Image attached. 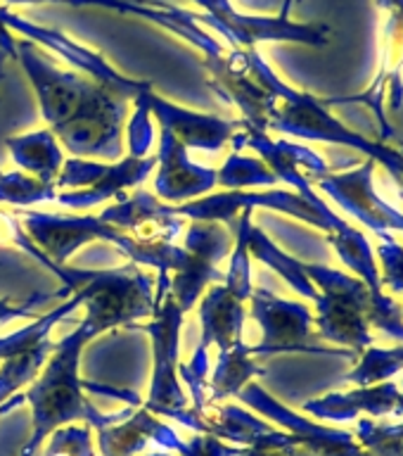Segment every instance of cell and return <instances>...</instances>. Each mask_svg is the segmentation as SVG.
<instances>
[{
    "mask_svg": "<svg viewBox=\"0 0 403 456\" xmlns=\"http://www.w3.org/2000/svg\"><path fill=\"white\" fill-rule=\"evenodd\" d=\"M238 456H311V452H306L294 435L273 428L270 433L262 435L249 447H242Z\"/></svg>",
    "mask_w": 403,
    "mask_h": 456,
    "instance_id": "obj_35",
    "label": "cell"
},
{
    "mask_svg": "<svg viewBox=\"0 0 403 456\" xmlns=\"http://www.w3.org/2000/svg\"><path fill=\"white\" fill-rule=\"evenodd\" d=\"M155 169V198L166 205H185L205 198L216 188V169L192 162L183 142L162 128Z\"/></svg>",
    "mask_w": 403,
    "mask_h": 456,
    "instance_id": "obj_18",
    "label": "cell"
},
{
    "mask_svg": "<svg viewBox=\"0 0 403 456\" xmlns=\"http://www.w3.org/2000/svg\"><path fill=\"white\" fill-rule=\"evenodd\" d=\"M356 442L370 456H403V423L361 419L356 423Z\"/></svg>",
    "mask_w": 403,
    "mask_h": 456,
    "instance_id": "obj_32",
    "label": "cell"
},
{
    "mask_svg": "<svg viewBox=\"0 0 403 456\" xmlns=\"http://www.w3.org/2000/svg\"><path fill=\"white\" fill-rule=\"evenodd\" d=\"M85 302V292L77 290L71 292L69 297L62 299V305H57L55 309H50L48 314H43L38 319H34L28 326L20 328V330H12V333L0 335V362L7 359V356L20 354V352H27V349L41 345V342L50 340V330L64 321L69 314H74L78 306Z\"/></svg>",
    "mask_w": 403,
    "mask_h": 456,
    "instance_id": "obj_28",
    "label": "cell"
},
{
    "mask_svg": "<svg viewBox=\"0 0 403 456\" xmlns=\"http://www.w3.org/2000/svg\"><path fill=\"white\" fill-rule=\"evenodd\" d=\"M380 256V278L383 285H390L391 292H403V245L394 238H383L377 245Z\"/></svg>",
    "mask_w": 403,
    "mask_h": 456,
    "instance_id": "obj_37",
    "label": "cell"
},
{
    "mask_svg": "<svg viewBox=\"0 0 403 456\" xmlns=\"http://www.w3.org/2000/svg\"><path fill=\"white\" fill-rule=\"evenodd\" d=\"M327 240L333 242L334 252L342 259V264L356 278H361L373 295H383L384 285L383 278H380V266H377L373 248H370L368 238L363 235V231L354 228L351 224H344L337 233L327 235Z\"/></svg>",
    "mask_w": 403,
    "mask_h": 456,
    "instance_id": "obj_27",
    "label": "cell"
},
{
    "mask_svg": "<svg viewBox=\"0 0 403 456\" xmlns=\"http://www.w3.org/2000/svg\"><path fill=\"white\" fill-rule=\"evenodd\" d=\"M95 338H98V330L84 316L71 333L55 342L38 378L21 392L24 402L31 406V419H34L31 440L24 444V452L28 454H36L57 428L85 420L88 426L100 430V428L119 423L131 416L133 409H138V406H126L117 413H102L85 397V380L78 376V363L88 342Z\"/></svg>",
    "mask_w": 403,
    "mask_h": 456,
    "instance_id": "obj_3",
    "label": "cell"
},
{
    "mask_svg": "<svg viewBox=\"0 0 403 456\" xmlns=\"http://www.w3.org/2000/svg\"><path fill=\"white\" fill-rule=\"evenodd\" d=\"M304 271L318 290V299L313 302V323L320 340L334 342L349 347L354 354H361L363 349L373 345L368 312L373 297L380 295H373L361 278L347 271L306 262Z\"/></svg>",
    "mask_w": 403,
    "mask_h": 456,
    "instance_id": "obj_7",
    "label": "cell"
},
{
    "mask_svg": "<svg viewBox=\"0 0 403 456\" xmlns=\"http://www.w3.org/2000/svg\"><path fill=\"white\" fill-rule=\"evenodd\" d=\"M77 290L85 292V319L95 326L98 335L135 326V321L155 314V278L133 262L119 269H74L71 283L57 292V297L67 299Z\"/></svg>",
    "mask_w": 403,
    "mask_h": 456,
    "instance_id": "obj_6",
    "label": "cell"
},
{
    "mask_svg": "<svg viewBox=\"0 0 403 456\" xmlns=\"http://www.w3.org/2000/svg\"><path fill=\"white\" fill-rule=\"evenodd\" d=\"M5 148L20 171L38 178L43 183L55 185V178L60 176L64 164V152L60 141L48 128H38L24 135H10L5 138Z\"/></svg>",
    "mask_w": 403,
    "mask_h": 456,
    "instance_id": "obj_25",
    "label": "cell"
},
{
    "mask_svg": "<svg viewBox=\"0 0 403 456\" xmlns=\"http://www.w3.org/2000/svg\"><path fill=\"white\" fill-rule=\"evenodd\" d=\"M202 10L199 21L233 48H256L259 43H299L323 48L330 43V27L323 21H292L285 17L245 14L230 0H192Z\"/></svg>",
    "mask_w": 403,
    "mask_h": 456,
    "instance_id": "obj_10",
    "label": "cell"
},
{
    "mask_svg": "<svg viewBox=\"0 0 403 456\" xmlns=\"http://www.w3.org/2000/svg\"><path fill=\"white\" fill-rule=\"evenodd\" d=\"M399 395L401 387L397 383H377L354 387L349 392H330L326 397L309 399L304 404V413L320 423H342V420H354L359 416L370 419H383L397 411Z\"/></svg>",
    "mask_w": 403,
    "mask_h": 456,
    "instance_id": "obj_21",
    "label": "cell"
},
{
    "mask_svg": "<svg viewBox=\"0 0 403 456\" xmlns=\"http://www.w3.org/2000/svg\"><path fill=\"white\" fill-rule=\"evenodd\" d=\"M20 456H34V454H28V452H24V449H21V454Z\"/></svg>",
    "mask_w": 403,
    "mask_h": 456,
    "instance_id": "obj_44",
    "label": "cell"
},
{
    "mask_svg": "<svg viewBox=\"0 0 403 456\" xmlns=\"http://www.w3.org/2000/svg\"><path fill=\"white\" fill-rule=\"evenodd\" d=\"M3 62H5V55L0 53V81H3ZM0 174H3V171H0Z\"/></svg>",
    "mask_w": 403,
    "mask_h": 456,
    "instance_id": "obj_42",
    "label": "cell"
},
{
    "mask_svg": "<svg viewBox=\"0 0 403 456\" xmlns=\"http://www.w3.org/2000/svg\"><path fill=\"white\" fill-rule=\"evenodd\" d=\"M0 245H14V248L24 249L28 256H34L36 262H41L43 266L52 269V264L48 262V256L36 248L34 240L27 235V231L21 228V221L17 219V214L3 212V209H0Z\"/></svg>",
    "mask_w": 403,
    "mask_h": 456,
    "instance_id": "obj_38",
    "label": "cell"
},
{
    "mask_svg": "<svg viewBox=\"0 0 403 456\" xmlns=\"http://www.w3.org/2000/svg\"><path fill=\"white\" fill-rule=\"evenodd\" d=\"M55 185L43 183V181L28 176L24 171L0 174V205L34 207L45 205V202H55Z\"/></svg>",
    "mask_w": 403,
    "mask_h": 456,
    "instance_id": "obj_31",
    "label": "cell"
},
{
    "mask_svg": "<svg viewBox=\"0 0 403 456\" xmlns=\"http://www.w3.org/2000/svg\"><path fill=\"white\" fill-rule=\"evenodd\" d=\"M17 62L34 86L48 131L71 157L121 159L131 100L81 71L62 69L48 50L27 38H17Z\"/></svg>",
    "mask_w": 403,
    "mask_h": 456,
    "instance_id": "obj_1",
    "label": "cell"
},
{
    "mask_svg": "<svg viewBox=\"0 0 403 456\" xmlns=\"http://www.w3.org/2000/svg\"><path fill=\"white\" fill-rule=\"evenodd\" d=\"M394 413L403 419V390H401V395H399V404H397V411H394ZM401 423H403V420H401Z\"/></svg>",
    "mask_w": 403,
    "mask_h": 456,
    "instance_id": "obj_41",
    "label": "cell"
},
{
    "mask_svg": "<svg viewBox=\"0 0 403 456\" xmlns=\"http://www.w3.org/2000/svg\"><path fill=\"white\" fill-rule=\"evenodd\" d=\"M254 209H270V212L287 214L292 219H299L313 228L326 231L327 235L337 233L347 221L340 214H334L327 205H309L299 192L273 188V191H223L209 192L205 198L192 200L185 205H176V214L190 221H216L223 226L238 224L242 212Z\"/></svg>",
    "mask_w": 403,
    "mask_h": 456,
    "instance_id": "obj_8",
    "label": "cell"
},
{
    "mask_svg": "<svg viewBox=\"0 0 403 456\" xmlns=\"http://www.w3.org/2000/svg\"><path fill=\"white\" fill-rule=\"evenodd\" d=\"M375 7L383 17L380 31V69L375 81L359 95L351 98H330L326 105H351L363 102L377 114L384 135L391 134V126L384 119V100H391V107L399 110L403 102V0H375Z\"/></svg>",
    "mask_w": 403,
    "mask_h": 456,
    "instance_id": "obj_15",
    "label": "cell"
},
{
    "mask_svg": "<svg viewBox=\"0 0 403 456\" xmlns=\"http://www.w3.org/2000/svg\"><path fill=\"white\" fill-rule=\"evenodd\" d=\"M263 373L266 370L256 363V356L252 354V347L247 342H235L230 349L219 352V363H216L212 378H206V404L238 397L245 385Z\"/></svg>",
    "mask_w": 403,
    "mask_h": 456,
    "instance_id": "obj_26",
    "label": "cell"
},
{
    "mask_svg": "<svg viewBox=\"0 0 403 456\" xmlns=\"http://www.w3.org/2000/svg\"><path fill=\"white\" fill-rule=\"evenodd\" d=\"M299 0H283V5H280V17H285V20H290V12L292 7L297 5Z\"/></svg>",
    "mask_w": 403,
    "mask_h": 456,
    "instance_id": "obj_40",
    "label": "cell"
},
{
    "mask_svg": "<svg viewBox=\"0 0 403 456\" xmlns=\"http://www.w3.org/2000/svg\"><path fill=\"white\" fill-rule=\"evenodd\" d=\"M148 442H157L159 447L171 449L178 456L185 454V442L178 437L176 430L145 406L133 409V413L119 423L98 430L100 456H135L141 454Z\"/></svg>",
    "mask_w": 403,
    "mask_h": 456,
    "instance_id": "obj_20",
    "label": "cell"
},
{
    "mask_svg": "<svg viewBox=\"0 0 403 456\" xmlns=\"http://www.w3.org/2000/svg\"><path fill=\"white\" fill-rule=\"evenodd\" d=\"M157 155L133 157L126 155L117 162H107L105 174L85 191H62L57 192L55 205H62L67 209H91L109 200H124L128 188H138L148 181V176L155 171Z\"/></svg>",
    "mask_w": 403,
    "mask_h": 456,
    "instance_id": "obj_22",
    "label": "cell"
},
{
    "mask_svg": "<svg viewBox=\"0 0 403 456\" xmlns=\"http://www.w3.org/2000/svg\"><path fill=\"white\" fill-rule=\"evenodd\" d=\"M52 347H55V342L45 340L27 349V352L3 359V366H0V404H5L7 399L34 383L48 362Z\"/></svg>",
    "mask_w": 403,
    "mask_h": 456,
    "instance_id": "obj_29",
    "label": "cell"
},
{
    "mask_svg": "<svg viewBox=\"0 0 403 456\" xmlns=\"http://www.w3.org/2000/svg\"><path fill=\"white\" fill-rule=\"evenodd\" d=\"M249 67L254 71V77L278 98V112L270 119L269 131L304 138V141L333 142V145L356 150V152H361V155H366L375 164H383L403 191L401 150L390 148V145H384L380 141H370V138H366V135L354 131V128H349L344 121L337 119L327 110L326 100L316 98V95L306 91H297L290 84H285L283 78L273 71V67L259 55L256 48H249Z\"/></svg>",
    "mask_w": 403,
    "mask_h": 456,
    "instance_id": "obj_5",
    "label": "cell"
},
{
    "mask_svg": "<svg viewBox=\"0 0 403 456\" xmlns=\"http://www.w3.org/2000/svg\"><path fill=\"white\" fill-rule=\"evenodd\" d=\"M62 5L100 7L109 12L133 14L183 38L199 53L212 91L219 93L228 105L240 110L242 124L256 131H269L270 119L276 117L278 98L254 77L249 67V48H233L221 41L219 34L209 31L199 21V12L164 0H62Z\"/></svg>",
    "mask_w": 403,
    "mask_h": 456,
    "instance_id": "obj_2",
    "label": "cell"
},
{
    "mask_svg": "<svg viewBox=\"0 0 403 456\" xmlns=\"http://www.w3.org/2000/svg\"><path fill=\"white\" fill-rule=\"evenodd\" d=\"M375 162L366 159L356 169L330 171L326 176L313 178L327 198H333L342 209H347L356 221L370 228L373 233L383 238H394V233H403V212L390 205L375 191Z\"/></svg>",
    "mask_w": 403,
    "mask_h": 456,
    "instance_id": "obj_14",
    "label": "cell"
},
{
    "mask_svg": "<svg viewBox=\"0 0 403 456\" xmlns=\"http://www.w3.org/2000/svg\"><path fill=\"white\" fill-rule=\"evenodd\" d=\"M235 235L216 221H192L185 233L183 262L171 273V295L185 314L197 305L209 285L223 283L219 262L230 255Z\"/></svg>",
    "mask_w": 403,
    "mask_h": 456,
    "instance_id": "obj_13",
    "label": "cell"
},
{
    "mask_svg": "<svg viewBox=\"0 0 403 456\" xmlns=\"http://www.w3.org/2000/svg\"><path fill=\"white\" fill-rule=\"evenodd\" d=\"M107 169V162L98 159H84V157H69L64 159L60 176L55 178L57 191H85L98 181Z\"/></svg>",
    "mask_w": 403,
    "mask_h": 456,
    "instance_id": "obj_34",
    "label": "cell"
},
{
    "mask_svg": "<svg viewBox=\"0 0 403 456\" xmlns=\"http://www.w3.org/2000/svg\"><path fill=\"white\" fill-rule=\"evenodd\" d=\"M249 316L262 328V342L252 347L254 356L276 354H327L349 356L351 349H334L320 345L318 333H313V312L304 302L278 297L266 288H254L249 297Z\"/></svg>",
    "mask_w": 403,
    "mask_h": 456,
    "instance_id": "obj_11",
    "label": "cell"
},
{
    "mask_svg": "<svg viewBox=\"0 0 403 456\" xmlns=\"http://www.w3.org/2000/svg\"><path fill=\"white\" fill-rule=\"evenodd\" d=\"M199 326H202V340L197 347L209 349V345H216L219 352H226L235 342L245 340V321H247V309L245 299H240L235 292H230L226 285H209L205 295L199 297Z\"/></svg>",
    "mask_w": 403,
    "mask_h": 456,
    "instance_id": "obj_23",
    "label": "cell"
},
{
    "mask_svg": "<svg viewBox=\"0 0 403 456\" xmlns=\"http://www.w3.org/2000/svg\"><path fill=\"white\" fill-rule=\"evenodd\" d=\"M41 456H95L91 428L81 423L57 428L48 437V447L43 449Z\"/></svg>",
    "mask_w": 403,
    "mask_h": 456,
    "instance_id": "obj_33",
    "label": "cell"
},
{
    "mask_svg": "<svg viewBox=\"0 0 403 456\" xmlns=\"http://www.w3.org/2000/svg\"><path fill=\"white\" fill-rule=\"evenodd\" d=\"M148 456H171L169 452H152V454H148Z\"/></svg>",
    "mask_w": 403,
    "mask_h": 456,
    "instance_id": "obj_43",
    "label": "cell"
},
{
    "mask_svg": "<svg viewBox=\"0 0 403 456\" xmlns=\"http://www.w3.org/2000/svg\"><path fill=\"white\" fill-rule=\"evenodd\" d=\"M100 219L141 240L162 242H173L185 221L176 214V205H166L148 191H135L133 195L117 200L114 205L102 209Z\"/></svg>",
    "mask_w": 403,
    "mask_h": 456,
    "instance_id": "obj_19",
    "label": "cell"
},
{
    "mask_svg": "<svg viewBox=\"0 0 403 456\" xmlns=\"http://www.w3.org/2000/svg\"><path fill=\"white\" fill-rule=\"evenodd\" d=\"M155 290V314L149 316L142 330H148L152 340V383L149 395L142 406L152 413L169 411V409H185L188 395L183 392L178 378V340L183 328L185 312L171 295L169 273H157Z\"/></svg>",
    "mask_w": 403,
    "mask_h": 456,
    "instance_id": "obj_9",
    "label": "cell"
},
{
    "mask_svg": "<svg viewBox=\"0 0 403 456\" xmlns=\"http://www.w3.org/2000/svg\"><path fill=\"white\" fill-rule=\"evenodd\" d=\"M238 226L245 231V240H247L249 256H254L256 262L266 264L269 269H273L278 276L283 278L285 283L290 285L292 290L299 292L302 297L316 302L318 299V290L311 283V278L306 276L304 262H299L297 256L287 255L278 248L276 242L270 240L269 235L263 233L262 228L254 226L252 221V212H242L238 219Z\"/></svg>",
    "mask_w": 403,
    "mask_h": 456,
    "instance_id": "obj_24",
    "label": "cell"
},
{
    "mask_svg": "<svg viewBox=\"0 0 403 456\" xmlns=\"http://www.w3.org/2000/svg\"><path fill=\"white\" fill-rule=\"evenodd\" d=\"M133 114L128 121L126 141H128V155L133 157H148L155 141V119L142 102H133Z\"/></svg>",
    "mask_w": 403,
    "mask_h": 456,
    "instance_id": "obj_36",
    "label": "cell"
},
{
    "mask_svg": "<svg viewBox=\"0 0 403 456\" xmlns=\"http://www.w3.org/2000/svg\"><path fill=\"white\" fill-rule=\"evenodd\" d=\"M133 102H142L148 107L152 119H157L162 131H169L183 142L188 150H205V152H219L233 141V135L240 131L242 121L223 119L214 114L195 112L183 105L171 102L155 91V86L145 91Z\"/></svg>",
    "mask_w": 403,
    "mask_h": 456,
    "instance_id": "obj_17",
    "label": "cell"
},
{
    "mask_svg": "<svg viewBox=\"0 0 403 456\" xmlns=\"http://www.w3.org/2000/svg\"><path fill=\"white\" fill-rule=\"evenodd\" d=\"M17 219L21 221V228L27 231L36 248L48 256V262L52 264L50 271L62 281V285L69 281L71 266H67V262L71 255L91 242H109L119 248L121 255L128 256V262L138 266H155L157 273H169V276L183 262V248L173 242L141 240L93 214H50L20 209Z\"/></svg>",
    "mask_w": 403,
    "mask_h": 456,
    "instance_id": "obj_4",
    "label": "cell"
},
{
    "mask_svg": "<svg viewBox=\"0 0 403 456\" xmlns=\"http://www.w3.org/2000/svg\"><path fill=\"white\" fill-rule=\"evenodd\" d=\"M238 399H242L245 404L254 413L263 416V419L273 420L276 426H280L285 433H290L297 437V442L306 452H311V456H370L366 449L356 442V435L349 430H340V428L326 426L316 419H306L302 413L292 411L285 404H280L273 395L263 390L259 383H247L240 390Z\"/></svg>",
    "mask_w": 403,
    "mask_h": 456,
    "instance_id": "obj_16",
    "label": "cell"
},
{
    "mask_svg": "<svg viewBox=\"0 0 403 456\" xmlns=\"http://www.w3.org/2000/svg\"><path fill=\"white\" fill-rule=\"evenodd\" d=\"M34 456H41V449H38V452H36V454Z\"/></svg>",
    "mask_w": 403,
    "mask_h": 456,
    "instance_id": "obj_45",
    "label": "cell"
},
{
    "mask_svg": "<svg viewBox=\"0 0 403 456\" xmlns=\"http://www.w3.org/2000/svg\"><path fill=\"white\" fill-rule=\"evenodd\" d=\"M278 176L269 169V164L259 157L240 155L235 150L223 167L216 171V185L226 191H242V188H273L278 185Z\"/></svg>",
    "mask_w": 403,
    "mask_h": 456,
    "instance_id": "obj_30",
    "label": "cell"
},
{
    "mask_svg": "<svg viewBox=\"0 0 403 456\" xmlns=\"http://www.w3.org/2000/svg\"><path fill=\"white\" fill-rule=\"evenodd\" d=\"M0 21L14 36H21V38L36 43V45H41L43 50H48V53H55L62 60H67L71 67H77L81 74L91 77L93 81H98V84L107 86V88H112L119 95L131 100V102L152 88V81H148V78H133L121 74L98 50L74 41V38H69L62 31H57V28L43 27V24H36V21L27 20L21 14H14L7 5H0Z\"/></svg>",
    "mask_w": 403,
    "mask_h": 456,
    "instance_id": "obj_12",
    "label": "cell"
},
{
    "mask_svg": "<svg viewBox=\"0 0 403 456\" xmlns=\"http://www.w3.org/2000/svg\"><path fill=\"white\" fill-rule=\"evenodd\" d=\"M45 299H50V295H34V297L24 299V302L0 299V326H5V323L17 319H31L36 305H38V302H45Z\"/></svg>",
    "mask_w": 403,
    "mask_h": 456,
    "instance_id": "obj_39",
    "label": "cell"
}]
</instances>
